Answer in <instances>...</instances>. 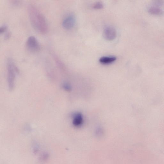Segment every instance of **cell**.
<instances>
[{
	"instance_id": "3",
	"label": "cell",
	"mask_w": 164,
	"mask_h": 164,
	"mask_svg": "<svg viewBox=\"0 0 164 164\" xmlns=\"http://www.w3.org/2000/svg\"><path fill=\"white\" fill-rule=\"evenodd\" d=\"M26 46L29 51L33 52H37L40 51V48L38 41L34 36H30L27 39Z\"/></svg>"
},
{
	"instance_id": "1",
	"label": "cell",
	"mask_w": 164,
	"mask_h": 164,
	"mask_svg": "<svg viewBox=\"0 0 164 164\" xmlns=\"http://www.w3.org/2000/svg\"><path fill=\"white\" fill-rule=\"evenodd\" d=\"M29 19L34 28L39 33L45 34L48 31V23L45 17L35 6L30 4L28 8Z\"/></svg>"
},
{
	"instance_id": "8",
	"label": "cell",
	"mask_w": 164,
	"mask_h": 164,
	"mask_svg": "<svg viewBox=\"0 0 164 164\" xmlns=\"http://www.w3.org/2000/svg\"><path fill=\"white\" fill-rule=\"evenodd\" d=\"M116 57L114 56L103 57L99 59V62L103 64H109L115 62Z\"/></svg>"
},
{
	"instance_id": "7",
	"label": "cell",
	"mask_w": 164,
	"mask_h": 164,
	"mask_svg": "<svg viewBox=\"0 0 164 164\" xmlns=\"http://www.w3.org/2000/svg\"><path fill=\"white\" fill-rule=\"evenodd\" d=\"M83 116L80 113H76L73 116L72 124L76 127L81 126L83 124Z\"/></svg>"
},
{
	"instance_id": "4",
	"label": "cell",
	"mask_w": 164,
	"mask_h": 164,
	"mask_svg": "<svg viewBox=\"0 0 164 164\" xmlns=\"http://www.w3.org/2000/svg\"><path fill=\"white\" fill-rule=\"evenodd\" d=\"M163 3L158 1L154 2L148 8V11L151 14L156 16L161 15L164 13Z\"/></svg>"
},
{
	"instance_id": "6",
	"label": "cell",
	"mask_w": 164,
	"mask_h": 164,
	"mask_svg": "<svg viewBox=\"0 0 164 164\" xmlns=\"http://www.w3.org/2000/svg\"><path fill=\"white\" fill-rule=\"evenodd\" d=\"M103 34L105 39L108 41H112L116 37V31L114 27L108 26L104 29Z\"/></svg>"
},
{
	"instance_id": "10",
	"label": "cell",
	"mask_w": 164,
	"mask_h": 164,
	"mask_svg": "<svg viewBox=\"0 0 164 164\" xmlns=\"http://www.w3.org/2000/svg\"><path fill=\"white\" fill-rule=\"evenodd\" d=\"M7 26L6 25H4L1 26L0 28V33L2 34L4 32L7 30Z\"/></svg>"
},
{
	"instance_id": "2",
	"label": "cell",
	"mask_w": 164,
	"mask_h": 164,
	"mask_svg": "<svg viewBox=\"0 0 164 164\" xmlns=\"http://www.w3.org/2000/svg\"><path fill=\"white\" fill-rule=\"evenodd\" d=\"M7 70L9 84L10 88H13L16 72L17 69L12 59L8 58L7 61Z\"/></svg>"
},
{
	"instance_id": "9",
	"label": "cell",
	"mask_w": 164,
	"mask_h": 164,
	"mask_svg": "<svg viewBox=\"0 0 164 164\" xmlns=\"http://www.w3.org/2000/svg\"><path fill=\"white\" fill-rule=\"evenodd\" d=\"M104 7V4L101 2H98L95 3L93 6V8L95 10H101Z\"/></svg>"
},
{
	"instance_id": "5",
	"label": "cell",
	"mask_w": 164,
	"mask_h": 164,
	"mask_svg": "<svg viewBox=\"0 0 164 164\" xmlns=\"http://www.w3.org/2000/svg\"><path fill=\"white\" fill-rule=\"evenodd\" d=\"M76 19L75 16L72 13L67 16L64 19L62 25L64 28L67 30L72 29L75 23Z\"/></svg>"
}]
</instances>
